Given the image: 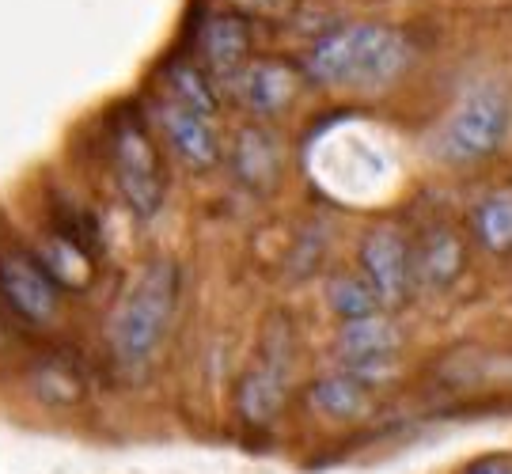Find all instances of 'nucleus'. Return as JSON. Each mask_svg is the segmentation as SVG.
Masks as SVG:
<instances>
[{
    "instance_id": "1",
    "label": "nucleus",
    "mask_w": 512,
    "mask_h": 474,
    "mask_svg": "<svg viewBox=\"0 0 512 474\" xmlns=\"http://www.w3.org/2000/svg\"><path fill=\"white\" fill-rule=\"evenodd\" d=\"M183 274L171 258H152L118 292L107 315V349L122 372H145L164 349L167 330L179 311Z\"/></svg>"
},
{
    "instance_id": "2",
    "label": "nucleus",
    "mask_w": 512,
    "mask_h": 474,
    "mask_svg": "<svg viewBox=\"0 0 512 474\" xmlns=\"http://www.w3.org/2000/svg\"><path fill=\"white\" fill-rule=\"evenodd\" d=\"M410 61V42L384 23H346L334 27L304 57V69L323 88L380 92L403 76Z\"/></svg>"
},
{
    "instance_id": "3",
    "label": "nucleus",
    "mask_w": 512,
    "mask_h": 474,
    "mask_svg": "<svg viewBox=\"0 0 512 474\" xmlns=\"http://www.w3.org/2000/svg\"><path fill=\"white\" fill-rule=\"evenodd\" d=\"M512 103L509 92L497 84V80H482L471 84L467 92L459 95V103L448 110V118L440 122L433 148H437L440 160L456 167L478 164L486 156H494L505 133H509Z\"/></svg>"
},
{
    "instance_id": "4",
    "label": "nucleus",
    "mask_w": 512,
    "mask_h": 474,
    "mask_svg": "<svg viewBox=\"0 0 512 474\" xmlns=\"http://www.w3.org/2000/svg\"><path fill=\"white\" fill-rule=\"evenodd\" d=\"M110 171H114L118 194L133 217L152 220L164 209V160H160V148L145 129V122L133 114H126L110 133Z\"/></svg>"
},
{
    "instance_id": "5",
    "label": "nucleus",
    "mask_w": 512,
    "mask_h": 474,
    "mask_svg": "<svg viewBox=\"0 0 512 474\" xmlns=\"http://www.w3.org/2000/svg\"><path fill=\"white\" fill-rule=\"evenodd\" d=\"M289 380H293V334L285 319H274L262 349H258V361L247 368V376L239 383V414L251 425H270L285 406L289 395Z\"/></svg>"
},
{
    "instance_id": "6",
    "label": "nucleus",
    "mask_w": 512,
    "mask_h": 474,
    "mask_svg": "<svg viewBox=\"0 0 512 474\" xmlns=\"http://www.w3.org/2000/svg\"><path fill=\"white\" fill-rule=\"evenodd\" d=\"M0 300L27 327H54L61 315V285L27 251H0Z\"/></svg>"
},
{
    "instance_id": "7",
    "label": "nucleus",
    "mask_w": 512,
    "mask_h": 474,
    "mask_svg": "<svg viewBox=\"0 0 512 474\" xmlns=\"http://www.w3.org/2000/svg\"><path fill=\"white\" fill-rule=\"evenodd\" d=\"M357 274L368 281L384 311L406 304V296L418 289L414 281V247L395 224H376L361 239V270Z\"/></svg>"
},
{
    "instance_id": "8",
    "label": "nucleus",
    "mask_w": 512,
    "mask_h": 474,
    "mask_svg": "<svg viewBox=\"0 0 512 474\" xmlns=\"http://www.w3.org/2000/svg\"><path fill=\"white\" fill-rule=\"evenodd\" d=\"M403 349V334L395 327V319L387 315H368V319H353V323H338L334 334V357L338 365L380 387L391 380L395 357Z\"/></svg>"
},
{
    "instance_id": "9",
    "label": "nucleus",
    "mask_w": 512,
    "mask_h": 474,
    "mask_svg": "<svg viewBox=\"0 0 512 474\" xmlns=\"http://www.w3.org/2000/svg\"><path fill=\"white\" fill-rule=\"evenodd\" d=\"M156 122L164 129V141L171 145V152H175L190 171H209V167L220 164L217 118L194 114V110H186L183 103H175V99L164 95L160 107H156Z\"/></svg>"
},
{
    "instance_id": "10",
    "label": "nucleus",
    "mask_w": 512,
    "mask_h": 474,
    "mask_svg": "<svg viewBox=\"0 0 512 474\" xmlns=\"http://www.w3.org/2000/svg\"><path fill=\"white\" fill-rule=\"evenodd\" d=\"M198 46H202V61L205 73L220 80V84H236L239 73L251 65V27L243 16H228V12H217V16L205 19V27L198 31Z\"/></svg>"
},
{
    "instance_id": "11",
    "label": "nucleus",
    "mask_w": 512,
    "mask_h": 474,
    "mask_svg": "<svg viewBox=\"0 0 512 474\" xmlns=\"http://www.w3.org/2000/svg\"><path fill=\"white\" fill-rule=\"evenodd\" d=\"M232 92L239 95V103L251 110L255 118H277L281 110L293 103L296 73L285 61L262 57V61H251V65L239 73V80L232 84Z\"/></svg>"
},
{
    "instance_id": "12",
    "label": "nucleus",
    "mask_w": 512,
    "mask_h": 474,
    "mask_svg": "<svg viewBox=\"0 0 512 474\" xmlns=\"http://www.w3.org/2000/svg\"><path fill=\"white\" fill-rule=\"evenodd\" d=\"M372 402H376V387L361 376H353L346 368L327 372L311 383V406L323 414V418L338 421V425H353L372 414Z\"/></svg>"
},
{
    "instance_id": "13",
    "label": "nucleus",
    "mask_w": 512,
    "mask_h": 474,
    "mask_svg": "<svg viewBox=\"0 0 512 474\" xmlns=\"http://www.w3.org/2000/svg\"><path fill=\"white\" fill-rule=\"evenodd\" d=\"M228 167L247 190H270L281 175V145L270 129L247 126L236 133L232 152H228Z\"/></svg>"
},
{
    "instance_id": "14",
    "label": "nucleus",
    "mask_w": 512,
    "mask_h": 474,
    "mask_svg": "<svg viewBox=\"0 0 512 474\" xmlns=\"http://www.w3.org/2000/svg\"><path fill=\"white\" fill-rule=\"evenodd\" d=\"M463 262H467L463 239L452 228H437L421 239V247H414V281L425 292L448 289L463 274Z\"/></svg>"
},
{
    "instance_id": "15",
    "label": "nucleus",
    "mask_w": 512,
    "mask_h": 474,
    "mask_svg": "<svg viewBox=\"0 0 512 474\" xmlns=\"http://www.w3.org/2000/svg\"><path fill=\"white\" fill-rule=\"evenodd\" d=\"M475 236L490 255L512 251V190H494L475 205Z\"/></svg>"
},
{
    "instance_id": "16",
    "label": "nucleus",
    "mask_w": 512,
    "mask_h": 474,
    "mask_svg": "<svg viewBox=\"0 0 512 474\" xmlns=\"http://www.w3.org/2000/svg\"><path fill=\"white\" fill-rule=\"evenodd\" d=\"M327 308L338 315V323H353V319H368V315H384V304L376 300V292L368 289L361 274H338L327 285Z\"/></svg>"
},
{
    "instance_id": "17",
    "label": "nucleus",
    "mask_w": 512,
    "mask_h": 474,
    "mask_svg": "<svg viewBox=\"0 0 512 474\" xmlns=\"http://www.w3.org/2000/svg\"><path fill=\"white\" fill-rule=\"evenodd\" d=\"M167 99L183 103L194 114L205 118H217V92H213V80L194 69V65H171L167 69Z\"/></svg>"
},
{
    "instance_id": "18",
    "label": "nucleus",
    "mask_w": 512,
    "mask_h": 474,
    "mask_svg": "<svg viewBox=\"0 0 512 474\" xmlns=\"http://www.w3.org/2000/svg\"><path fill=\"white\" fill-rule=\"evenodd\" d=\"M463 474H512V456H486V459H475L471 467H463Z\"/></svg>"
},
{
    "instance_id": "19",
    "label": "nucleus",
    "mask_w": 512,
    "mask_h": 474,
    "mask_svg": "<svg viewBox=\"0 0 512 474\" xmlns=\"http://www.w3.org/2000/svg\"><path fill=\"white\" fill-rule=\"evenodd\" d=\"M4 346H8V327H4V315H0V353H4Z\"/></svg>"
}]
</instances>
